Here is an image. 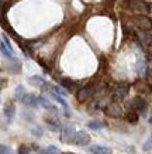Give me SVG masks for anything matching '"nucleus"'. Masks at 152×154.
<instances>
[{
    "instance_id": "nucleus-1",
    "label": "nucleus",
    "mask_w": 152,
    "mask_h": 154,
    "mask_svg": "<svg viewBox=\"0 0 152 154\" xmlns=\"http://www.w3.org/2000/svg\"><path fill=\"white\" fill-rule=\"evenodd\" d=\"M96 86L93 84H88L85 85V86H82V88H79V91L76 92V99H78L80 103H85L88 102V100H90V99L96 95Z\"/></svg>"
},
{
    "instance_id": "nucleus-2",
    "label": "nucleus",
    "mask_w": 152,
    "mask_h": 154,
    "mask_svg": "<svg viewBox=\"0 0 152 154\" xmlns=\"http://www.w3.org/2000/svg\"><path fill=\"white\" fill-rule=\"evenodd\" d=\"M128 107L131 110H135L138 115H142V116H147L148 112V103L144 100L141 96H134L131 100L128 102Z\"/></svg>"
},
{
    "instance_id": "nucleus-3",
    "label": "nucleus",
    "mask_w": 152,
    "mask_h": 154,
    "mask_svg": "<svg viewBox=\"0 0 152 154\" xmlns=\"http://www.w3.org/2000/svg\"><path fill=\"white\" fill-rule=\"evenodd\" d=\"M130 92V85L127 82H120V84H117L113 89V100L117 102V100H121V99H124Z\"/></svg>"
},
{
    "instance_id": "nucleus-4",
    "label": "nucleus",
    "mask_w": 152,
    "mask_h": 154,
    "mask_svg": "<svg viewBox=\"0 0 152 154\" xmlns=\"http://www.w3.org/2000/svg\"><path fill=\"white\" fill-rule=\"evenodd\" d=\"M75 134H76V131H75L73 126H70V125L62 126V129H61V141L66 143V144H72Z\"/></svg>"
},
{
    "instance_id": "nucleus-5",
    "label": "nucleus",
    "mask_w": 152,
    "mask_h": 154,
    "mask_svg": "<svg viewBox=\"0 0 152 154\" xmlns=\"http://www.w3.org/2000/svg\"><path fill=\"white\" fill-rule=\"evenodd\" d=\"M134 23L139 27V30H144V31H152V20L148 19L147 16L144 14H138L134 17Z\"/></svg>"
},
{
    "instance_id": "nucleus-6",
    "label": "nucleus",
    "mask_w": 152,
    "mask_h": 154,
    "mask_svg": "<svg viewBox=\"0 0 152 154\" xmlns=\"http://www.w3.org/2000/svg\"><path fill=\"white\" fill-rule=\"evenodd\" d=\"M104 113H106L109 117H120L121 115H123V109H121L120 103H117L113 100L111 103H107L106 105Z\"/></svg>"
},
{
    "instance_id": "nucleus-7",
    "label": "nucleus",
    "mask_w": 152,
    "mask_h": 154,
    "mask_svg": "<svg viewBox=\"0 0 152 154\" xmlns=\"http://www.w3.org/2000/svg\"><path fill=\"white\" fill-rule=\"evenodd\" d=\"M137 40L142 47H149L152 44V31H144V30H137Z\"/></svg>"
},
{
    "instance_id": "nucleus-8",
    "label": "nucleus",
    "mask_w": 152,
    "mask_h": 154,
    "mask_svg": "<svg viewBox=\"0 0 152 154\" xmlns=\"http://www.w3.org/2000/svg\"><path fill=\"white\" fill-rule=\"evenodd\" d=\"M89 143H90V136H89V133H86V130L76 131V134H75V137H73L72 144L83 147V146H88Z\"/></svg>"
},
{
    "instance_id": "nucleus-9",
    "label": "nucleus",
    "mask_w": 152,
    "mask_h": 154,
    "mask_svg": "<svg viewBox=\"0 0 152 154\" xmlns=\"http://www.w3.org/2000/svg\"><path fill=\"white\" fill-rule=\"evenodd\" d=\"M130 6H131V9H133L135 13H138V14H144V16H145V13L149 11V5H148L147 2L138 0V2H133Z\"/></svg>"
},
{
    "instance_id": "nucleus-10",
    "label": "nucleus",
    "mask_w": 152,
    "mask_h": 154,
    "mask_svg": "<svg viewBox=\"0 0 152 154\" xmlns=\"http://www.w3.org/2000/svg\"><path fill=\"white\" fill-rule=\"evenodd\" d=\"M61 82V86L64 89H66V91H69V92H78V82L73 79H69V78H62V79L59 81Z\"/></svg>"
},
{
    "instance_id": "nucleus-11",
    "label": "nucleus",
    "mask_w": 152,
    "mask_h": 154,
    "mask_svg": "<svg viewBox=\"0 0 152 154\" xmlns=\"http://www.w3.org/2000/svg\"><path fill=\"white\" fill-rule=\"evenodd\" d=\"M45 123L48 125V129H49L51 131H61V129H62V125H61V122L56 119V116L45 117Z\"/></svg>"
},
{
    "instance_id": "nucleus-12",
    "label": "nucleus",
    "mask_w": 152,
    "mask_h": 154,
    "mask_svg": "<svg viewBox=\"0 0 152 154\" xmlns=\"http://www.w3.org/2000/svg\"><path fill=\"white\" fill-rule=\"evenodd\" d=\"M21 102L24 103V106H27V107H37L38 105H40L38 98L35 96V95H32V94H27L25 96H24V99L21 100Z\"/></svg>"
},
{
    "instance_id": "nucleus-13",
    "label": "nucleus",
    "mask_w": 152,
    "mask_h": 154,
    "mask_svg": "<svg viewBox=\"0 0 152 154\" xmlns=\"http://www.w3.org/2000/svg\"><path fill=\"white\" fill-rule=\"evenodd\" d=\"M38 100H40V105H41L45 110H48V112H51V113H54V115H58V109H56L52 103H49V100H46L44 96H38Z\"/></svg>"
},
{
    "instance_id": "nucleus-14",
    "label": "nucleus",
    "mask_w": 152,
    "mask_h": 154,
    "mask_svg": "<svg viewBox=\"0 0 152 154\" xmlns=\"http://www.w3.org/2000/svg\"><path fill=\"white\" fill-rule=\"evenodd\" d=\"M135 89H137V92H142V94L152 95V84H147V82L139 81V82L135 84Z\"/></svg>"
},
{
    "instance_id": "nucleus-15",
    "label": "nucleus",
    "mask_w": 152,
    "mask_h": 154,
    "mask_svg": "<svg viewBox=\"0 0 152 154\" xmlns=\"http://www.w3.org/2000/svg\"><path fill=\"white\" fill-rule=\"evenodd\" d=\"M89 151L92 154H110L111 150L106 146H100V144H94L89 147Z\"/></svg>"
},
{
    "instance_id": "nucleus-16",
    "label": "nucleus",
    "mask_w": 152,
    "mask_h": 154,
    "mask_svg": "<svg viewBox=\"0 0 152 154\" xmlns=\"http://www.w3.org/2000/svg\"><path fill=\"white\" fill-rule=\"evenodd\" d=\"M28 82H30L32 86H35V88H40V89H41L42 86L46 84L45 81H44V78H41L40 75H32V76H30V78H28Z\"/></svg>"
},
{
    "instance_id": "nucleus-17",
    "label": "nucleus",
    "mask_w": 152,
    "mask_h": 154,
    "mask_svg": "<svg viewBox=\"0 0 152 154\" xmlns=\"http://www.w3.org/2000/svg\"><path fill=\"white\" fill-rule=\"evenodd\" d=\"M3 113H4V116L7 117V120H11L14 117V115H16V106H14L13 103H7L4 106Z\"/></svg>"
},
{
    "instance_id": "nucleus-18",
    "label": "nucleus",
    "mask_w": 152,
    "mask_h": 154,
    "mask_svg": "<svg viewBox=\"0 0 152 154\" xmlns=\"http://www.w3.org/2000/svg\"><path fill=\"white\" fill-rule=\"evenodd\" d=\"M125 119H127L128 123L135 125V123H138V120H139V115L135 112V110H130V112L125 115Z\"/></svg>"
},
{
    "instance_id": "nucleus-19",
    "label": "nucleus",
    "mask_w": 152,
    "mask_h": 154,
    "mask_svg": "<svg viewBox=\"0 0 152 154\" xmlns=\"http://www.w3.org/2000/svg\"><path fill=\"white\" fill-rule=\"evenodd\" d=\"M88 127L89 129H92V130H101V129L104 127V123H103L101 120L94 119V120H89L88 122Z\"/></svg>"
},
{
    "instance_id": "nucleus-20",
    "label": "nucleus",
    "mask_w": 152,
    "mask_h": 154,
    "mask_svg": "<svg viewBox=\"0 0 152 154\" xmlns=\"http://www.w3.org/2000/svg\"><path fill=\"white\" fill-rule=\"evenodd\" d=\"M38 154H59V149L55 146H48L45 149H40L37 151Z\"/></svg>"
},
{
    "instance_id": "nucleus-21",
    "label": "nucleus",
    "mask_w": 152,
    "mask_h": 154,
    "mask_svg": "<svg viewBox=\"0 0 152 154\" xmlns=\"http://www.w3.org/2000/svg\"><path fill=\"white\" fill-rule=\"evenodd\" d=\"M25 95H27V94H25V88H24L23 85H17V86H16V92H14V96H16V99L23 100Z\"/></svg>"
},
{
    "instance_id": "nucleus-22",
    "label": "nucleus",
    "mask_w": 152,
    "mask_h": 154,
    "mask_svg": "<svg viewBox=\"0 0 152 154\" xmlns=\"http://www.w3.org/2000/svg\"><path fill=\"white\" fill-rule=\"evenodd\" d=\"M147 65H145V61L142 60H139L138 61V64H137V71H138V74L139 75H147Z\"/></svg>"
},
{
    "instance_id": "nucleus-23",
    "label": "nucleus",
    "mask_w": 152,
    "mask_h": 154,
    "mask_svg": "<svg viewBox=\"0 0 152 154\" xmlns=\"http://www.w3.org/2000/svg\"><path fill=\"white\" fill-rule=\"evenodd\" d=\"M52 91L55 92V94H58L59 96H66V89H64V88H61V86H52Z\"/></svg>"
},
{
    "instance_id": "nucleus-24",
    "label": "nucleus",
    "mask_w": 152,
    "mask_h": 154,
    "mask_svg": "<svg viewBox=\"0 0 152 154\" xmlns=\"http://www.w3.org/2000/svg\"><path fill=\"white\" fill-rule=\"evenodd\" d=\"M30 151H31V149L28 147V146L23 144V146H20L19 150H17V154H30Z\"/></svg>"
},
{
    "instance_id": "nucleus-25",
    "label": "nucleus",
    "mask_w": 152,
    "mask_h": 154,
    "mask_svg": "<svg viewBox=\"0 0 152 154\" xmlns=\"http://www.w3.org/2000/svg\"><path fill=\"white\" fill-rule=\"evenodd\" d=\"M142 149L145 150V151H149V150H152V136L148 139L145 143H144V146H142Z\"/></svg>"
},
{
    "instance_id": "nucleus-26",
    "label": "nucleus",
    "mask_w": 152,
    "mask_h": 154,
    "mask_svg": "<svg viewBox=\"0 0 152 154\" xmlns=\"http://www.w3.org/2000/svg\"><path fill=\"white\" fill-rule=\"evenodd\" d=\"M31 133L34 136H37V137H41L44 131H42V129H40V127H35V129H32V130H31Z\"/></svg>"
},
{
    "instance_id": "nucleus-27",
    "label": "nucleus",
    "mask_w": 152,
    "mask_h": 154,
    "mask_svg": "<svg viewBox=\"0 0 152 154\" xmlns=\"http://www.w3.org/2000/svg\"><path fill=\"white\" fill-rule=\"evenodd\" d=\"M0 150H1V154H13L11 149H10V147H7V146H4V144L0 147Z\"/></svg>"
},
{
    "instance_id": "nucleus-28",
    "label": "nucleus",
    "mask_w": 152,
    "mask_h": 154,
    "mask_svg": "<svg viewBox=\"0 0 152 154\" xmlns=\"http://www.w3.org/2000/svg\"><path fill=\"white\" fill-rule=\"evenodd\" d=\"M145 76H147V79L149 81V82H152V68H148V69H147V75H145Z\"/></svg>"
},
{
    "instance_id": "nucleus-29",
    "label": "nucleus",
    "mask_w": 152,
    "mask_h": 154,
    "mask_svg": "<svg viewBox=\"0 0 152 154\" xmlns=\"http://www.w3.org/2000/svg\"><path fill=\"white\" fill-rule=\"evenodd\" d=\"M149 123H152V117H151V119H149Z\"/></svg>"
}]
</instances>
